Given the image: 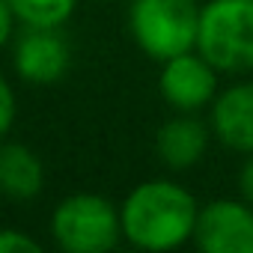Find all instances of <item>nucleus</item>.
I'll list each match as a JSON object with an SVG mask.
<instances>
[{
	"label": "nucleus",
	"mask_w": 253,
	"mask_h": 253,
	"mask_svg": "<svg viewBox=\"0 0 253 253\" xmlns=\"http://www.w3.org/2000/svg\"><path fill=\"white\" fill-rule=\"evenodd\" d=\"M15 116H18V98H15V89H12L9 78L0 72V140H3V137L12 131Z\"/></svg>",
	"instance_id": "ddd939ff"
},
{
	"label": "nucleus",
	"mask_w": 253,
	"mask_h": 253,
	"mask_svg": "<svg viewBox=\"0 0 253 253\" xmlns=\"http://www.w3.org/2000/svg\"><path fill=\"white\" fill-rule=\"evenodd\" d=\"M238 191L253 206V155H244V164L238 170Z\"/></svg>",
	"instance_id": "2eb2a0df"
},
{
	"label": "nucleus",
	"mask_w": 253,
	"mask_h": 253,
	"mask_svg": "<svg viewBox=\"0 0 253 253\" xmlns=\"http://www.w3.org/2000/svg\"><path fill=\"white\" fill-rule=\"evenodd\" d=\"M48 232L66 253H107L122 241L119 206L92 191L69 194L54 206Z\"/></svg>",
	"instance_id": "f03ea898"
},
{
	"label": "nucleus",
	"mask_w": 253,
	"mask_h": 253,
	"mask_svg": "<svg viewBox=\"0 0 253 253\" xmlns=\"http://www.w3.org/2000/svg\"><path fill=\"white\" fill-rule=\"evenodd\" d=\"M211 128L197 113H173L155 131V155L164 167L182 173L203 161L211 143Z\"/></svg>",
	"instance_id": "1a4fd4ad"
},
{
	"label": "nucleus",
	"mask_w": 253,
	"mask_h": 253,
	"mask_svg": "<svg viewBox=\"0 0 253 253\" xmlns=\"http://www.w3.org/2000/svg\"><path fill=\"white\" fill-rule=\"evenodd\" d=\"M200 203L173 179H146L119 203L122 238L137 250L167 253L194 241Z\"/></svg>",
	"instance_id": "f257e3e1"
},
{
	"label": "nucleus",
	"mask_w": 253,
	"mask_h": 253,
	"mask_svg": "<svg viewBox=\"0 0 253 253\" xmlns=\"http://www.w3.org/2000/svg\"><path fill=\"white\" fill-rule=\"evenodd\" d=\"M217 78L220 72L194 48L161 63L158 92L173 113H200L203 107H211L214 95L220 92Z\"/></svg>",
	"instance_id": "39448f33"
},
{
	"label": "nucleus",
	"mask_w": 253,
	"mask_h": 253,
	"mask_svg": "<svg viewBox=\"0 0 253 253\" xmlns=\"http://www.w3.org/2000/svg\"><path fill=\"white\" fill-rule=\"evenodd\" d=\"M21 27H66L78 0H9Z\"/></svg>",
	"instance_id": "9b49d317"
},
{
	"label": "nucleus",
	"mask_w": 253,
	"mask_h": 253,
	"mask_svg": "<svg viewBox=\"0 0 253 253\" xmlns=\"http://www.w3.org/2000/svg\"><path fill=\"white\" fill-rule=\"evenodd\" d=\"M12 69L30 86L60 84L72 69V45L63 27H24L12 45Z\"/></svg>",
	"instance_id": "423d86ee"
},
{
	"label": "nucleus",
	"mask_w": 253,
	"mask_h": 253,
	"mask_svg": "<svg viewBox=\"0 0 253 253\" xmlns=\"http://www.w3.org/2000/svg\"><path fill=\"white\" fill-rule=\"evenodd\" d=\"M197 51L220 75L253 72V0H206Z\"/></svg>",
	"instance_id": "7ed1b4c3"
},
{
	"label": "nucleus",
	"mask_w": 253,
	"mask_h": 253,
	"mask_svg": "<svg viewBox=\"0 0 253 253\" xmlns=\"http://www.w3.org/2000/svg\"><path fill=\"white\" fill-rule=\"evenodd\" d=\"M45 188V164L27 146L15 140H0V194L6 200H33Z\"/></svg>",
	"instance_id": "9d476101"
},
{
	"label": "nucleus",
	"mask_w": 253,
	"mask_h": 253,
	"mask_svg": "<svg viewBox=\"0 0 253 253\" xmlns=\"http://www.w3.org/2000/svg\"><path fill=\"white\" fill-rule=\"evenodd\" d=\"M15 27H18V18L9 6V0H0V48H6L15 36Z\"/></svg>",
	"instance_id": "4468645a"
},
{
	"label": "nucleus",
	"mask_w": 253,
	"mask_h": 253,
	"mask_svg": "<svg viewBox=\"0 0 253 253\" xmlns=\"http://www.w3.org/2000/svg\"><path fill=\"white\" fill-rule=\"evenodd\" d=\"M200 9L197 0H131L128 33L149 60L164 63L197 48Z\"/></svg>",
	"instance_id": "20e7f679"
},
{
	"label": "nucleus",
	"mask_w": 253,
	"mask_h": 253,
	"mask_svg": "<svg viewBox=\"0 0 253 253\" xmlns=\"http://www.w3.org/2000/svg\"><path fill=\"white\" fill-rule=\"evenodd\" d=\"M0 253H42V244L27 229L0 226Z\"/></svg>",
	"instance_id": "f8f14e48"
},
{
	"label": "nucleus",
	"mask_w": 253,
	"mask_h": 253,
	"mask_svg": "<svg viewBox=\"0 0 253 253\" xmlns=\"http://www.w3.org/2000/svg\"><path fill=\"white\" fill-rule=\"evenodd\" d=\"M194 244L203 253H253V206L241 197H217L200 206Z\"/></svg>",
	"instance_id": "0eeeda50"
},
{
	"label": "nucleus",
	"mask_w": 253,
	"mask_h": 253,
	"mask_svg": "<svg viewBox=\"0 0 253 253\" xmlns=\"http://www.w3.org/2000/svg\"><path fill=\"white\" fill-rule=\"evenodd\" d=\"M214 140L238 155H253V81H238L220 89L209 107Z\"/></svg>",
	"instance_id": "6e6552de"
}]
</instances>
